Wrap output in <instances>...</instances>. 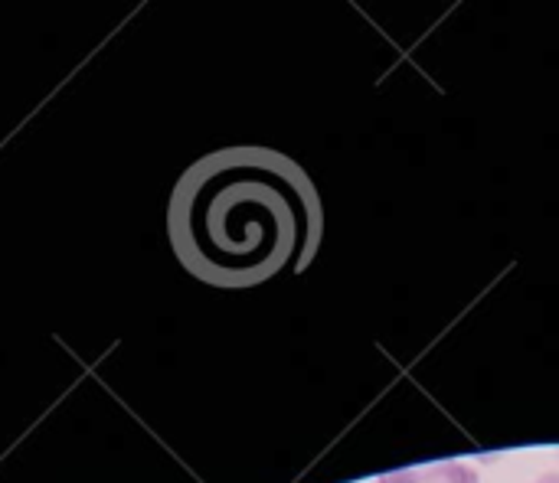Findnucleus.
<instances>
[{"instance_id": "nucleus-3", "label": "nucleus", "mask_w": 559, "mask_h": 483, "mask_svg": "<svg viewBox=\"0 0 559 483\" xmlns=\"http://www.w3.org/2000/svg\"><path fill=\"white\" fill-rule=\"evenodd\" d=\"M380 483H423V468H406V471H393V474L380 478Z\"/></svg>"}, {"instance_id": "nucleus-2", "label": "nucleus", "mask_w": 559, "mask_h": 483, "mask_svg": "<svg viewBox=\"0 0 559 483\" xmlns=\"http://www.w3.org/2000/svg\"><path fill=\"white\" fill-rule=\"evenodd\" d=\"M423 483H478V474L468 464L445 461V464L423 468Z\"/></svg>"}, {"instance_id": "nucleus-4", "label": "nucleus", "mask_w": 559, "mask_h": 483, "mask_svg": "<svg viewBox=\"0 0 559 483\" xmlns=\"http://www.w3.org/2000/svg\"><path fill=\"white\" fill-rule=\"evenodd\" d=\"M534 483H559V474H544V478H537Z\"/></svg>"}, {"instance_id": "nucleus-1", "label": "nucleus", "mask_w": 559, "mask_h": 483, "mask_svg": "<svg viewBox=\"0 0 559 483\" xmlns=\"http://www.w3.org/2000/svg\"><path fill=\"white\" fill-rule=\"evenodd\" d=\"M167 236L197 281L242 291L311 265L324 206L308 170L288 154L223 147L180 173L167 203Z\"/></svg>"}]
</instances>
